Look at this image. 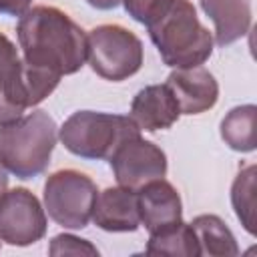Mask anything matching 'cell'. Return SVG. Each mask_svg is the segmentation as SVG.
<instances>
[{
    "mask_svg": "<svg viewBox=\"0 0 257 257\" xmlns=\"http://www.w3.org/2000/svg\"><path fill=\"white\" fill-rule=\"evenodd\" d=\"M24 60L62 74H74L86 60L84 30L56 6L26 10L16 26Z\"/></svg>",
    "mask_w": 257,
    "mask_h": 257,
    "instance_id": "1",
    "label": "cell"
},
{
    "mask_svg": "<svg viewBox=\"0 0 257 257\" xmlns=\"http://www.w3.org/2000/svg\"><path fill=\"white\" fill-rule=\"evenodd\" d=\"M147 30L167 66H201L213 52V36L199 22L197 10L189 0H173L167 12Z\"/></svg>",
    "mask_w": 257,
    "mask_h": 257,
    "instance_id": "2",
    "label": "cell"
},
{
    "mask_svg": "<svg viewBox=\"0 0 257 257\" xmlns=\"http://www.w3.org/2000/svg\"><path fill=\"white\" fill-rule=\"evenodd\" d=\"M56 122L46 110H32L0 126V163L18 179L46 171L56 147Z\"/></svg>",
    "mask_w": 257,
    "mask_h": 257,
    "instance_id": "3",
    "label": "cell"
},
{
    "mask_svg": "<svg viewBox=\"0 0 257 257\" xmlns=\"http://www.w3.org/2000/svg\"><path fill=\"white\" fill-rule=\"evenodd\" d=\"M141 135V128L131 116L76 110L58 131V139L64 149L82 159H110L112 153L128 139Z\"/></svg>",
    "mask_w": 257,
    "mask_h": 257,
    "instance_id": "4",
    "label": "cell"
},
{
    "mask_svg": "<svg viewBox=\"0 0 257 257\" xmlns=\"http://www.w3.org/2000/svg\"><path fill=\"white\" fill-rule=\"evenodd\" d=\"M86 60L104 80L120 82L141 70L143 42L120 24H100L86 34Z\"/></svg>",
    "mask_w": 257,
    "mask_h": 257,
    "instance_id": "5",
    "label": "cell"
},
{
    "mask_svg": "<svg viewBox=\"0 0 257 257\" xmlns=\"http://www.w3.org/2000/svg\"><path fill=\"white\" fill-rule=\"evenodd\" d=\"M98 189L94 181L74 169L52 173L44 183V209L48 217L66 229H84L92 217Z\"/></svg>",
    "mask_w": 257,
    "mask_h": 257,
    "instance_id": "6",
    "label": "cell"
},
{
    "mask_svg": "<svg viewBox=\"0 0 257 257\" xmlns=\"http://www.w3.org/2000/svg\"><path fill=\"white\" fill-rule=\"evenodd\" d=\"M46 233V213L38 197L16 187L0 197V241L26 247L40 241Z\"/></svg>",
    "mask_w": 257,
    "mask_h": 257,
    "instance_id": "7",
    "label": "cell"
},
{
    "mask_svg": "<svg viewBox=\"0 0 257 257\" xmlns=\"http://www.w3.org/2000/svg\"><path fill=\"white\" fill-rule=\"evenodd\" d=\"M120 187L139 191L143 185L167 175V155L161 147L139 137L124 141L108 159Z\"/></svg>",
    "mask_w": 257,
    "mask_h": 257,
    "instance_id": "8",
    "label": "cell"
},
{
    "mask_svg": "<svg viewBox=\"0 0 257 257\" xmlns=\"http://www.w3.org/2000/svg\"><path fill=\"white\" fill-rule=\"evenodd\" d=\"M165 84L171 88L181 114H201L213 108L219 98V84L203 66L175 68Z\"/></svg>",
    "mask_w": 257,
    "mask_h": 257,
    "instance_id": "9",
    "label": "cell"
},
{
    "mask_svg": "<svg viewBox=\"0 0 257 257\" xmlns=\"http://www.w3.org/2000/svg\"><path fill=\"white\" fill-rule=\"evenodd\" d=\"M137 207L141 223L149 235L159 233L179 221H183V205L179 191L163 179H155L137 191Z\"/></svg>",
    "mask_w": 257,
    "mask_h": 257,
    "instance_id": "10",
    "label": "cell"
},
{
    "mask_svg": "<svg viewBox=\"0 0 257 257\" xmlns=\"http://www.w3.org/2000/svg\"><path fill=\"white\" fill-rule=\"evenodd\" d=\"M128 116L141 131L155 133L171 128L179 120L181 110L167 84H151L135 94Z\"/></svg>",
    "mask_w": 257,
    "mask_h": 257,
    "instance_id": "11",
    "label": "cell"
},
{
    "mask_svg": "<svg viewBox=\"0 0 257 257\" xmlns=\"http://www.w3.org/2000/svg\"><path fill=\"white\" fill-rule=\"evenodd\" d=\"M94 225L108 233H128L137 231L141 225L137 191L126 187H108L96 195L92 217Z\"/></svg>",
    "mask_w": 257,
    "mask_h": 257,
    "instance_id": "12",
    "label": "cell"
},
{
    "mask_svg": "<svg viewBox=\"0 0 257 257\" xmlns=\"http://www.w3.org/2000/svg\"><path fill=\"white\" fill-rule=\"evenodd\" d=\"M60 82V74L42 66L28 64L26 60H18L8 80L2 84V90L8 98L20 108L36 106L42 102Z\"/></svg>",
    "mask_w": 257,
    "mask_h": 257,
    "instance_id": "13",
    "label": "cell"
},
{
    "mask_svg": "<svg viewBox=\"0 0 257 257\" xmlns=\"http://www.w3.org/2000/svg\"><path fill=\"white\" fill-rule=\"evenodd\" d=\"M203 12L215 24V42L229 46L243 38L253 20L251 0H199Z\"/></svg>",
    "mask_w": 257,
    "mask_h": 257,
    "instance_id": "14",
    "label": "cell"
},
{
    "mask_svg": "<svg viewBox=\"0 0 257 257\" xmlns=\"http://www.w3.org/2000/svg\"><path fill=\"white\" fill-rule=\"evenodd\" d=\"M201 255L209 257H235L239 255L237 241L225 221L217 215H199L191 221Z\"/></svg>",
    "mask_w": 257,
    "mask_h": 257,
    "instance_id": "15",
    "label": "cell"
},
{
    "mask_svg": "<svg viewBox=\"0 0 257 257\" xmlns=\"http://www.w3.org/2000/svg\"><path fill=\"white\" fill-rule=\"evenodd\" d=\"M147 255H181V257H197L201 255L199 243L191 223L179 221L159 233H153L147 243Z\"/></svg>",
    "mask_w": 257,
    "mask_h": 257,
    "instance_id": "16",
    "label": "cell"
},
{
    "mask_svg": "<svg viewBox=\"0 0 257 257\" xmlns=\"http://www.w3.org/2000/svg\"><path fill=\"white\" fill-rule=\"evenodd\" d=\"M255 104H243L231 108L221 120V139L237 153L255 151Z\"/></svg>",
    "mask_w": 257,
    "mask_h": 257,
    "instance_id": "17",
    "label": "cell"
},
{
    "mask_svg": "<svg viewBox=\"0 0 257 257\" xmlns=\"http://www.w3.org/2000/svg\"><path fill=\"white\" fill-rule=\"evenodd\" d=\"M231 203L247 233L255 235V165L239 171L231 187Z\"/></svg>",
    "mask_w": 257,
    "mask_h": 257,
    "instance_id": "18",
    "label": "cell"
},
{
    "mask_svg": "<svg viewBox=\"0 0 257 257\" xmlns=\"http://www.w3.org/2000/svg\"><path fill=\"white\" fill-rule=\"evenodd\" d=\"M173 0H122L124 10L128 16L145 26L153 24L157 18H161Z\"/></svg>",
    "mask_w": 257,
    "mask_h": 257,
    "instance_id": "19",
    "label": "cell"
},
{
    "mask_svg": "<svg viewBox=\"0 0 257 257\" xmlns=\"http://www.w3.org/2000/svg\"><path fill=\"white\" fill-rule=\"evenodd\" d=\"M48 253L54 255V257L56 255H98V249L90 241H86V239L62 233V235L52 237Z\"/></svg>",
    "mask_w": 257,
    "mask_h": 257,
    "instance_id": "20",
    "label": "cell"
},
{
    "mask_svg": "<svg viewBox=\"0 0 257 257\" xmlns=\"http://www.w3.org/2000/svg\"><path fill=\"white\" fill-rule=\"evenodd\" d=\"M18 52L16 46L12 44V40L0 32V86L8 80L10 72L14 70V66L18 64Z\"/></svg>",
    "mask_w": 257,
    "mask_h": 257,
    "instance_id": "21",
    "label": "cell"
},
{
    "mask_svg": "<svg viewBox=\"0 0 257 257\" xmlns=\"http://www.w3.org/2000/svg\"><path fill=\"white\" fill-rule=\"evenodd\" d=\"M22 112H24V108H20L18 104H14L8 98V94L2 90V86H0V126L14 122L16 118L22 116Z\"/></svg>",
    "mask_w": 257,
    "mask_h": 257,
    "instance_id": "22",
    "label": "cell"
},
{
    "mask_svg": "<svg viewBox=\"0 0 257 257\" xmlns=\"http://www.w3.org/2000/svg\"><path fill=\"white\" fill-rule=\"evenodd\" d=\"M32 0H0V12L10 16H22L26 10H30Z\"/></svg>",
    "mask_w": 257,
    "mask_h": 257,
    "instance_id": "23",
    "label": "cell"
},
{
    "mask_svg": "<svg viewBox=\"0 0 257 257\" xmlns=\"http://www.w3.org/2000/svg\"><path fill=\"white\" fill-rule=\"evenodd\" d=\"M92 8H96V10H112V8H116L122 0H86Z\"/></svg>",
    "mask_w": 257,
    "mask_h": 257,
    "instance_id": "24",
    "label": "cell"
},
{
    "mask_svg": "<svg viewBox=\"0 0 257 257\" xmlns=\"http://www.w3.org/2000/svg\"><path fill=\"white\" fill-rule=\"evenodd\" d=\"M6 189H8V171H6L4 165L0 163V197L6 193Z\"/></svg>",
    "mask_w": 257,
    "mask_h": 257,
    "instance_id": "25",
    "label": "cell"
}]
</instances>
